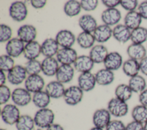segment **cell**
<instances>
[{
  "instance_id": "27",
  "label": "cell",
  "mask_w": 147,
  "mask_h": 130,
  "mask_svg": "<svg viewBox=\"0 0 147 130\" xmlns=\"http://www.w3.org/2000/svg\"><path fill=\"white\" fill-rule=\"evenodd\" d=\"M41 53V45L37 41H33L25 44L23 54L27 60H35Z\"/></svg>"
},
{
  "instance_id": "46",
  "label": "cell",
  "mask_w": 147,
  "mask_h": 130,
  "mask_svg": "<svg viewBox=\"0 0 147 130\" xmlns=\"http://www.w3.org/2000/svg\"><path fill=\"white\" fill-rule=\"evenodd\" d=\"M137 11L142 19L147 20V1H144L139 3Z\"/></svg>"
},
{
  "instance_id": "29",
  "label": "cell",
  "mask_w": 147,
  "mask_h": 130,
  "mask_svg": "<svg viewBox=\"0 0 147 130\" xmlns=\"http://www.w3.org/2000/svg\"><path fill=\"white\" fill-rule=\"evenodd\" d=\"M95 77L96 84L102 86L111 84L114 80L113 72L106 68L99 70L95 74Z\"/></svg>"
},
{
  "instance_id": "5",
  "label": "cell",
  "mask_w": 147,
  "mask_h": 130,
  "mask_svg": "<svg viewBox=\"0 0 147 130\" xmlns=\"http://www.w3.org/2000/svg\"><path fill=\"white\" fill-rule=\"evenodd\" d=\"M63 97L67 104L74 106L78 104L82 100L83 91L78 86H71L65 89Z\"/></svg>"
},
{
  "instance_id": "33",
  "label": "cell",
  "mask_w": 147,
  "mask_h": 130,
  "mask_svg": "<svg viewBox=\"0 0 147 130\" xmlns=\"http://www.w3.org/2000/svg\"><path fill=\"white\" fill-rule=\"evenodd\" d=\"M131 116L133 120L145 124L147 122V107L140 104L134 106L131 110Z\"/></svg>"
},
{
  "instance_id": "37",
  "label": "cell",
  "mask_w": 147,
  "mask_h": 130,
  "mask_svg": "<svg viewBox=\"0 0 147 130\" xmlns=\"http://www.w3.org/2000/svg\"><path fill=\"white\" fill-rule=\"evenodd\" d=\"M17 130H33L35 123L34 119L28 115H21L15 124Z\"/></svg>"
},
{
  "instance_id": "20",
  "label": "cell",
  "mask_w": 147,
  "mask_h": 130,
  "mask_svg": "<svg viewBox=\"0 0 147 130\" xmlns=\"http://www.w3.org/2000/svg\"><path fill=\"white\" fill-rule=\"evenodd\" d=\"M59 45L55 39H45L41 45V54L45 57H53L59 51Z\"/></svg>"
},
{
  "instance_id": "21",
  "label": "cell",
  "mask_w": 147,
  "mask_h": 130,
  "mask_svg": "<svg viewBox=\"0 0 147 130\" xmlns=\"http://www.w3.org/2000/svg\"><path fill=\"white\" fill-rule=\"evenodd\" d=\"M126 53L129 58L140 61L146 56L147 50L143 44L131 43L127 48Z\"/></svg>"
},
{
  "instance_id": "35",
  "label": "cell",
  "mask_w": 147,
  "mask_h": 130,
  "mask_svg": "<svg viewBox=\"0 0 147 130\" xmlns=\"http://www.w3.org/2000/svg\"><path fill=\"white\" fill-rule=\"evenodd\" d=\"M76 41L82 48L89 49L93 47L95 40L93 34L83 31L78 36Z\"/></svg>"
},
{
  "instance_id": "30",
  "label": "cell",
  "mask_w": 147,
  "mask_h": 130,
  "mask_svg": "<svg viewBox=\"0 0 147 130\" xmlns=\"http://www.w3.org/2000/svg\"><path fill=\"white\" fill-rule=\"evenodd\" d=\"M122 68L123 73L130 78L139 74L140 72L139 61L131 58L125 61Z\"/></svg>"
},
{
  "instance_id": "10",
  "label": "cell",
  "mask_w": 147,
  "mask_h": 130,
  "mask_svg": "<svg viewBox=\"0 0 147 130\" xmlns=\"http://www.w3.org/2000/svg\"><path fill=\"white\" fill-rule=\"evenodd\" d=\"M111 114L107 109L100 108L96 110L92 116L94 127L105 129L111 120Z\"/></svg>"
},
{
  "instance_id": "32",
  "label": "cell",
  "mask_w": 147,
  "mask_h": 130,
  "mask_svg": "<svg viewBox=\"0 0 147 130\" xmlns=\"http://www.w3.org/2000/svg\"><path fill=\"white\" fill-rule=\"evenodd\" d=\"M32 102L36 107L40 109L45 108L51 102V97L45 91L41 90L33 94Z\"/></svg>"
},
{
  "instance_id": "6",
  "label": "cell",
  "mask_w": 147,
  "mask_h": 130,
  "mask_svg": "<svg viewBox=\"0 0 147 130\" xmlns=\"http://www.w3.org/2000/svg\"><path fill=\"white\" fill-rule=\"evenodd\" d=\"M11 99L14 104L17 107H25L32 100L31 93L23 88L14 89L12 92Z\"/></svg>"
},
{
  "instance_id": "56",
  "label": "cell",
  "mask_w": 147,
  "mask_h": 130,
  "mask_svg": "<svg viewBox=\"0 0 147 130\" xmlns=\"http://www.w3.org/2000/svg\"><path fill=\"white\" fill-rule=\"evenodd\" d=\"M33 130H43V129H41V128H37V129H33Z\"/></svg>"
},
{
  "instance_id": "39",
  "label": "cell",
  "mask_w": 147,
  "mask_h": 130,
  "mask_svg": "<svg viewBox=\"0 0 147 130\" xmlns=\"http://www.w3.org/2000/svg\"><path fill=\"white\" fill-rule=\"evenodd\" d=\"M24 67L29 76L38 74L41 72V62L36 59L28 60Z\"/></svg>"
},
{
  "instance_id": "2",
  "label": "cell",
  "mask_w": 147,
  "mask_h": 130,
  "mask_svg": "<svg viewBox=\"0 0 147 130\" xmlns=\"http://www.w3.org/2000/svg\"><path fill=\"white\" fill-rule=\"evenodd\" d=\"M1 116L3 121L10 125L16 124L21 116L18 107L12 104H6L3 106L1 110Z\"/></svg>"
},
{
  "instance_id": "49",
  "label": "cell",
  "mask_w": 147,
  "mask_h": 130,
  "mask_svg": "<svg viewBox=\"0 0 147 130\" xmlns=\"http://www.w3.org/2000/svg\"><path fill=\"white\" fill-rule=\"evenodd\" d=\"M138 101L140 104L147 107V88L139 94Z\"/></svg>"
},
{
  "instance_id": "22",
  "label": "cell",
  "mask_w": 147,
  "mask_h": 130,
  "mask_svg": "<svg viewBox=\"0 0 147 130\" xmlns=\"http://www.w3.org/2000/svg\"><path fill=\"white\" fill-rule=\"evenodd\" d=\"M65 89L63 84L56 81H52L48 83L45 86V91L51 98L59 99L63 97Z\"/></svg>"
},
{
  "instance_id": "42",
  "label": "cell",
  "mask_w": 147,
  "mask_h": 130,
  "mask_svg": "<svg viewBox=\"0 0 147 130\" xmlns=\"http://www.w3.org/2000/svg\"><path fill=\"white\" fill-rule=\"evenodd\" d=\"M11 93L10 88L5 85H0V104L5 105L11 98Z\"/></svg>"
},
{
  "instance_id": "8",
  "label": "cell",
  "mask_w": 147,
  "mask_h": 130,
  "mask_svg": "<svg viewBox=\"0 0 147 130\" xmlns=\"http://www.w3.org/2000/svg\"><path fill=\"white\" fill-rule=\"evenodd\" d=\"M25 88L33 94L42 90L45 85L44 78L39 74L28 76L24 82Z\"/></svg>"
},
{
  "instance_id": "19",
  "label": "cell",
  "mask_w": 147,
  "mask_h": 130,
  "mask_svg": "<svg viewBox=\"0 0 147 130\" xmlns=\"http://www.w3.org/2000/svg\"><path fill=\"white\" fill-rule=\"evenodd\" d=\"M59 67V62L53 57H45L41 62V72L48 77L56 75Z\"/></svg>"
},
{
  "instance_id": "7",
  "label": "cell",
  "mask_w": 147,
  "mask_h": 130,
  "mask_svg": "<svg viewBox=\"0 0 147 130\" xmlns=\"http://www.w3.org/2000/svg\"><path fill=\"white\" fill-rule=\"evenodd\" d=\"M27 73L25 67L20 65H16L7 74V80L12 85H18L25 81Z\"/></svg>"
},
{
  "instance_id": "1",
  "label": "cell",
  "mask_w": 147,
  "mask_h": 130,
  "mask_svg": "<svg viewBox=\"0 0 147 130\" xmlns=\"http://www.w3.org/2000/svg\"><path fill=\"white\" fill-rule=\"evenodd\" d=\"M55 117V116L53 111L45 108L39 109L34 114L33 119L37 127L41 129H47L53 124Z\"/></svg>"
},
{
  "instance_id": "57",
  "label": "cell",
  "mask_w": 147,
  "mask_h": 130,
  "mask_svg": "<svg viewBox=\"0 0 147 130\" xmlns=\"http://www.w3.org/2000/svg\"><path fill=\"white\" fill-rule=\"evenodd\" d=\"M0 130H6V129H3V128H1Z\"/></svg>"
},
{
  "instance_id": "36",
  "label": "cell",
  "mask_w": 147,
  "mask_h": 130,
  "mask_svg": "<svg viewBox=\"0 0 147 130\" xmlns=\"http://www.w3.org/2000/svg\"><path fill=\"white\" fill-rule=\"evenodd\" d=\"M114 93L115 97L127 102L131 98L133 92L128 84H121L117 85L115 88Z\"/></svg>"
},
{
  "instance_id": "31",
  "label": "cell",
  "mask_w": 147,
  "mask_h": 130,
  "mask_svg": "<svg viewBox=\"0 0 147 130\" xmlns=\"http://www.w3.org/2000/svg\"><path fill=\"white\" fill-rule=\"evenodd\" d=\"M146 84L145 78L140 74L130 77L128 82V85L133 92L138 94L146 88Z\"/></svg>"
},
{
  "instance_id": "14",
  "label": "cell",
  "mask_w": 147,
  "mask_h": 130,
  "mask_svg": "<svg viewBox=\"0 0 147 130\" xmlns=\"http://www.w3.org/2000/svg\"><path fill=\"white\" fill-rule=\"evenodd\" d=\"M55 40L61 48H71L75 44L76 38L74 34L68 30H61L56 35Z\"/></svg>"
},
{
  "instance_id": "4",
  "label": "cell",
  "mask_w": 147,
  "mask_h": 130,
  "mask_svg": "<svg viewBox=\"0 0 147 130\" xmlns=\"http://www.w3.org/2000/svg\"><path fill=\"white\" fill-rule=\"evenodd\" d=\"M9 13L10 17L15 21L21 22L25 19L28 11L25 3L22 1H15L11 3Z\"/></svg>"
},
{
  "instance_id": "25",
  "label": "cell",
  "mask_w": 147,
  "mask_h": 130,
  "mask_svg": "<svg viewBox=\"0 0 147 130\" xmlns=\"http://www.w3.org/2000/svg\"><path fill=\"white\" fill-rule=\"evenodd\" d=\"M108 53L107 48L104 45L99 44L94 46L91 49L89 56L94 64H100L103 63Z\"/></svg>"
},
{
  "instance_id": "54",
  "label": "cell",
  "mask_w": 147,
  "mask_h": 130,
  "mask_svg": "<svg viewBox=\"0 0 147 130\" xmlns=\"http://www.w3.org/2000/svg\"><path fill=\"white\" fill-rule=\"evenodd\" d=\"M89 130H105V129H103V128H100L94 127L91 128V129H90Z\"/></svg>"
},
{
  "instance_id": "24",
  "label": "cell",
  "mask_w": 147,
  "mask_h": 130,
  "mask_svg": "<svg viewBox=\"0 0 147 130\" xmlns=\"http://www.w3.org/2000/svg\"><path fill=\"white\" fill-rule=\"evenodd\" d=\"M93 36L96 42L104 43L113 36V29L105 24L100 25L93 32Z\"/></svg>"
},
{
  "instance_id": "40",
  "label": "cell",
  "mask_w": 147,
  "mask_h": 130,
  "mask_svg": "<svg viewBox=\"0 0 147 130\" xmlns=\"http://www.w3.org/2000/svg\"><path fill=\"white\" fill-rule=\"evenodd\" d=\"M14 60L7 54H3L0 57V70L9 72L14 66Z\"/></svg>"
},
{
  "instance_id": "44",
  "label": "cell",
  "mask_w": 147,
  "mask_h": 130,
  "mask_svg": "<svg viewBox=\"0 0 147 130\" xmlns=\"http://www.w3.org/2000/svg\"><path fill=\"white\" fill-rule=\"evenodd\" d=\"M80 3L82 9L87 11L94 10L98 5L97 0H82Z\"/></svg>"
},
{
  "instance_id": "34",
  "label": "cell",
  "mask_w": 147,
  "mask_h": 130,
  "mask_svg": "<svg viewBox=\"0 0 147 130\" xmlns=\"http://www.w3.org/2000/svg\"><path fill=\"white\" fill-rule=\"evenodd\" d=\"M130 41L136 44H143L147 42V28L141 26L131 30Z\"/></svg>"
},
{
  "instance_id": "43",
  "label": "cell",
  "mask_w": 147,
  "mask_h": 130,
  "mask_svg": "<svg viewBox=\"0 0 147 130\" xmlns=\"http://www.w3.org/2000/svg\"><path fill=\"white\" fill-rule=\"evenodd\" d=\"M139 3L137 0H121L120 5L125 10L129 11L137 10Z\"/></svg>"
},
{
  "instance_id": "55",
  "label": "cell",
  "mask_w": 147,
  "mask_h": 130,
  "mask_svg": "<svg viewBox=\"0 0 147 130\" xmlns=\"http://www.w3.org/2000/svg\"><path fill=\"white\" fill-rule=\"evenodd\" d=\"M144 130H147V122L144 124Z\"/></svg>"
},
{
  "instance_id": "53",
  "label": "cell",
  "mask_w": 147,
  "mask_h": 130,
  "mask_svg": "<svg viewBox=\"0 0 147 130\" xmlns=\"http://www.w3.org/2000/svg\"><path fill=\"white\" fill-rule=\"evenodd\" d=\"M7 79V76H6L5 72L0 70V85H5Z\"/></svg>"
},
{
  "instance_id": "26",
  "label": "cell",
  "mask_w": 147,
  "mask_h": 130,
  "mask_svg": "<svg viewBox=\"0 0 147 130\" xmlns=\"http://www.w3.org/2000/svg\"><path fill=\"white\" fill-rule=\"evenodd\" d=\"M142 19V18L137 10L129 11L126 14L124 17V25L130 30H133L141 26Z\"/></svg>"
},
{
  "instance_id": "9",
  "label": "cell",
  "mask_w": 147,
  "mask_h": 130,
  "mask_svg": "<svg viewBox=\"0 0 147 130\" xmlns=\"http://www.w3.org/2000/svg\"><path fill=\"white\" fill-rule=\"evenodd\" d=\"M25 45L24 42L20 38L14 37L7 42L5 50L7 55L13 58H17L24 52Z\"/></svg>"
},
{
  "instance_id": "48",
  "label": "cell",
  "mask_w": 147,
  "mask_h": 130,
  "mask_svg": "<svg viewBox=\"0 0 147 130\" xmlns=\"http://www.w3.org/2000/svg\"><path fill=\"white\" fill-rule=\"evenodd\" d=\"M102 3L107 8H116L118 5H120V0H102Z\"/></svg>"
},
{
  "instance_id": "3",
  "label": "cell",
  "mask_w": 147,
  "mask_h": 130,
  "mask_svg": "<svg viewBox=\"0 0 147 130\" xmlns=\"http://www.w3.org/2000/svg\"><path fill=\"white\" fill-rule=\"evenodd\" d=\"M107 109L111 115L115 117H124L129 112V106L127 103L115 97L109 100Z\"/></svg>"
},
{
  "instance_id": "45",
  "label": "cell",
  "mask_w": 147,
  "mask_h": 130,
  "mask_svg": "<svg viewBox=\"0 0 147 130\" xmlns=\"http://www.w3.org/2000/svg\"><path fill=\"white\" fill-rule=\"evenodd\" d=\"M126 125L119 120H113L110 121L105 130H125Z\"/></svg>"
},
{
  "instance_id": "52",
  "label": "cell",
  "mask_w": 147,
  "mask_h": 130,
  "mask_svg": "<svg viewBox=\"0 0 147 130\" xmlns=\"http://www.w3.org/2000/svg\"><path fill=\"white\" fill-rule=\"evenodd\" d=\"M46 130H64V129L60 124L53 123L48 127Z\"/></svg>"
},
{
  "instance_id": "13",
  "label": "cell",
  "mask_w": 147,
  "mask_h": 130,
  "mask_svg": "<svg viewBox=\"0 0 147 130\" xmlns=\"http://www.w3.org/2000/svg\"><path fill=\"white\" fill-rule=\"evenodd\" d=\"M78 86L83 92L92 90L96 85L95 75L90 72L82 73L78 78Z\"/></svg>"
},
{
  "instance_id": "18",
  "label": "cell",
  "mask_w": 147,
  "mask_h": 130,
  "mask_svg": "<svg viewBox=\"0 0 147 130\" xmlns=\"http://www.w3.org/2000/svg\"><path fill=\"white\" fill-rule=\"evenodd\" d=\"M94 65V62L89 56L82 55L77 57L74 63V67L76 71L82 73L90 72Z\"/></svg>"
},
{
  "instance_id": "41",
  "label": "cell",
  "mask_w": 147,
  "mask_h": 130,
  "mask_svg": "<svg viewBox=\"0 0 147 130\" xmlns=\"http://www.w3.org/2000/svg\"><path fill=\"white\" fill-rule=\"evenodd\" d=\"M12 30L11 28L6 24L0 25V42H8L11 39Z\"/></svg>"
},
{
  "instance_id": "12",
  "label": "cell",
  "mask_w": 147,
  "mask_h": 130,
  "mask_svg": "<svg viewBox=\"0 0 147 130\" xmlns=\"http://www.w3.org/2000/svg\"><path fill=\"white\" fill-rule=\"evenodd\" d=\"M121 11L117 8H107L101 14V19L104 24L110 26L118 25L121 19Z\"/></svg>"
},
{
  "instance_id": "50",
  "label": "cell",
  "mask_w": 147,
  "mask_h": 130,
  "mask_svg": "<svg viewBox=\"0 0 147 130\" xmlns=\"http://www.w3.org/2000/svg\"><path fill=\"white\" fill-rule=\"evenodd\" d=\"M31 5L34 9H42L47 4V1L45 0H32L30 1Z\"/></svg>"
},
{
  "instance_id": "28",
  "label": "cell",
  "mask_w": 147,
  "mask_h": 130,
  "mask_svg": "<svg viewBox=\"0 0 147 130\" xmlns=\"http://www.w3.org/2000/svg\"><path fill=\"white\" fill-rule=\"evenodd\" d=\"M78 24L83 31L91 33H93L98 26L96 19L90 14L82 15L78 20Z\"/></svg>"
},
{
  "instance_id": "11",
  "label": "cell",
  "mask_w": 147,
  "mask_h": 130,
  "mask_svg": "<svg viewBox=\"0 0 147 130\" xmlns=\"http://www.w3.org/2000/svg\"><path fill=\"white\" fill-rule=\"evenodd\" d=\"M56 56V60L61 65H71L78 57L76 51L72 48L60 49Z\"/></svg>"
},
{
  "instance_id": "23",
  "label": "cell",
  "mask_w": 147,
  "mask_h": 130,
  "mask_svg": "<svg viewBox=\"0 0 147 130\" xmlns=\"http://www.w3.org/2000/svg\"><path fill=\"white\" fill-rule=\"evenodd\" d=\"M131 31L124 24H118L113 29V36L118 42L125 44L130 40Z\"/></svg>"
},
{
  "instance_id": "51",
  "label": "cell",
  "mask_w": 147,
  "mask_h": 130,
  "mask_svg": "<svg viewBox=\"0 0 147 130\" xmlns=\"http://www.w3.org/2000/svg\"><path fill=\"white\" fill-rule=\"evenodd\" d=\"M140 72L145 76H147V56L139 61Z\"/></svg>"
},
{
  "instance_id": "17",
  "label": "cell",
  "mask_w": 147,
  "mask_h": 130,
  "mask_svg": "<svg viewBox=\"0 0 147 130\" xmlns=\"http://www.w3.org/2000/svg\"><path fill=\"white\" fill-rule=\"evenodd\" d=\"M56 80L62 84L69 82L74 76V69L71 65H61L55 75Z\"/></svg>"
},
{
  "instance_id": "47",
  "label": "cell",
  "mask_w": 147,
  "mask_h": 130,
  "mask_svg": "<svg viewBox=\"0 0 147 130\" xmlns=\"http://www.w3.org/2000/svg\"><path fill=\"white\" fill-rule=\"evenodd\" d=\"M125 130H144V124L133 120L126 125Z\"/></svg>"
},
{
  "instance_id": "15",
  "label": "cell",
  "mask_w": 147,
  "mask_h": 130,
  "mask_svg": "<svg viewBox=\"0 0 147 130\" xmlns=\"http://www.w3.org/2000/svg\"><path fill=\"white\" fill-rule=\"evenodd\" d=\"M37 34L36 27L32 25H23L17 30L18 38L26 44L35 41Z\"/></svg>"
},
{
  "instance_id": "38",
  "label": "cell",
  "mask_w": 147,
  "mask_h": 130,
  "mask_svg": "<svg viewBox=\"0 0 147 130\" xmlns=\"http://www.w3.org/2000/svg\"><path fill=\"white\" fill-rule=\"evenodd\" d=\"M81 9L80 2L76 0L68 1L64 6V11L65 14L70 17L78 15L81 11Z\"/></svg>"
},
{
  "instance_id": "16",
  "label": "cell",
  "mask_w": 147,
  "mask_h": 130,
  "mask_svg": "<svg viewBox=\"0 0 147 130\" xmlns=\"http://www.w3.org/2000/svg\"><path fill=\"white\" fill-rule=\"evenodd\" d=\"M122 57L117 52H111L109 53L106 57L103 64L106 69L111 71L119 69L123 65Z\"/></svg>"
}]
</instances>
